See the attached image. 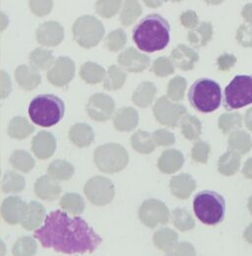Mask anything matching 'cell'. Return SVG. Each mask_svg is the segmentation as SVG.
I'll return each instance as SVG.
<instances>
[{
    "label": "cell",
    "mask_w": 252,
    "mask_h": 256,
    "mask_svg": "<svg viewBox=\"0 0 252 256\" xmlns=\"http://www.w3.org/2000/svg\"><path fill=\"white\" fill-rule=\"evenodd\" d=\"M34 236L44 248L66 256L93 254L102 242V238L84 219L71 218L62 210L48 214Z\"/></svg>",
    "instance_id": "6da1fadb"
},
{
    "label": "cell",
    "mask_w": 252,
    "mask_h": 256,
    "mask_svg": "<svg viewBox=\"0 0 252 256\" xmlns=\"http://www.w3.org/2000/svg\"><path fill=\"white\" fill-rule=\"evenodd\" d=\"M133 40L142 52L162 50L170 40V26L160 15L150 14L135 26Z\"/></svg>",
    "instance_id": "7a4b0ae2"
},
{
    "label": "cell",
    "mask_w": 252,
    "mask_h": 256,
    "mask_svg": "<svg viewBox=\"0 0 252 256\" xmlns=\"http://www.w3.org/2000/svg\"><path fill=\"white\" fill-rule=\"evenodd\" d=\"M29 114L34 124L40 128H52L64 118L65 104L58 96L42 95L32 100Z\"/></svg>",
    "instance_id": "3957f363"
},
{
    "label": "cell",
    "mask_w": 252,
    "mask_h": 256,
    "mask_svg": "<svg viewBox=\"0 0 252 256\" xmlns=\"http://www.w3.org/2000/svg\"><path fill=\"white\" fill-rule=\"evenodd\" d=\"M188 98L191 106L203 114L213 112L220 108L222 89L220 85L209 78L197 80L190 88Z\"/></svg>",
    "instance_id": "277c9868"
},
{
    "label": "cell",
    "mask_w": 252,
    "mask_h": 256,
    "mask_svg": "<svg viewBox=\"0 0 252 256\" xmlns=\"http://www.w3.org/2000/svg\"><path fill=\"white\" fill-rule=\"evenodd\" d=\"M193 209L200 222L207 226H215L224 219L226 201L219 193L205 190L195 196Z\"/></svg>",
    "instance_id": "5b68a950"
},
{
    "label": "cell",
    "mask_w": 252,
    "mask_h": 256,
    "mask_svg": "<svg viewBox=\"0 0 252 256\" xmlns=\"http://www.w3.org/2000/svg\"><path fill=\"white\" fill-rule=\"evenodd\" d=\"M94 162L102 172L116 174L126 168L129 162V155L120 144L108 143L96 149Z\"/></svg>",
    "instance_id": "8992f818"
},
{
    "label": "cell",
    "mask_w": 252,
    "mask_h": 256,
    "mask_svg": "<svg viewBox=\"0 0 252 256\" xmlns=\"http://www.w3.org/2000/svg\"><path fill=\"white\" fill-rule=\"evenodd\" d=\"M76 42L84 48H93L96 46L104 36V26L102 23L91 15H85L76 20L72 28Z\"/></svg>",
    "instance_id": "52a82bcc"
},
{
    "label": "cell",
    "mask_w": 252,
    "mask_h": 256,
    "mask_svg": "<svg viewBox=\"0 0 252 256\" xmlns=\"http://www.w3.org/2000/svg\"><path fill=\"white\" fill-rule=\"evenodd\" d=\"M252 104V75L236 76L224 90V108L238 110Z\"/></svg>",
    "instance_id": "ba28073f"
},
{
    "label": "cell",
    "mask_w": 252,
    "mask_h": 256,
    "mask_svg": "<svg viewBox=\"0 0 252 256\" xmlns=\"http://www.w3.org/2000/svg\"><path fill=\"white\" fill-rule=\"evenodd\" d=\"M84 193L93 205L102 207L112 202L116 196V188L110 178L96 176L86 182Z\"/></svg>",
    "instance_id": "9c48e42d"
},
{
    "label": "cell",
    "mask_w": 252,
    "mask_h": 256,
    "mask_svg": "<svg viewBox=\"0 0 252 256\" xmlns=\"http://www.w3.org/2000/svg\"><path fill=\"white\" fill-rule=\"evenodd\" d=\"M154 114L158 122L168 128H176L188 114L186 108L178 102H172L166 96L158 100L154 106Z\"/></svg>",
    "instance_id": "30bf717a"
},
{
    "label": "cell",
    "mask_w": 252,
    "mask_h": 256,
    "mask_svg": "<svg viewBox=\"0 0 252 256\" xmlns=\"http://www.w3.org/2000/svg\"><path fill=\"white\" fill-rule=\"evenodd\" d=\"M170 217V213L168 206L158 199L144 201L139 209L141 222L150 228H155L160 224H168Z\"/></svg>",
    "instance_id": "8fae6325"
},
{
    "label": "cell",
    "mask_w": 252,
    "mask_h": 256,
    "mask_svg": "<svg viewBox=\"0 0 252 256\" xmlns=\"http://www.w3.org/2000/svg\"><path fill=\"white\" fill-rule=\"evenodd\" d=\"M86 110L89 116L94 122H104L110 120L114 116L116 102L112 96L98 93L89 98Z\"/></svg>",
    "instance_id": "7c38bea8"
},
{
    "label": "cell",
    "mask_w": 252,
    "mask_h": 256,
    "mask_svg": "<svg viewBox=\"0 0 252 256\" xmlns=\"http://www.w3.org/2000/svg\"><path fill=\"white\" fill-rule=\"evenodd\" d=\"M76 65L67 56H60L46 73L48 82L54 87H66L75 77Z\"/></svg>",
    "instance_id": "4fadbf2b"
},
{
    "label": "cell",
    "mask_w": 252,
    "mask_h": 256,
    "mask_svg": "<svg viewBox=\"0 0 252 256\" xmlns=\"http://www.w3.org/2000/svg\"><path fill=\"white\" fill-rule=\"evenodd\" d=\"M65 31L62 25L56 21L40 24L36 32V42L46 48H56L64 40Z\"/></svg>",
    "instance_id": "5bb4252c"
},
{
    "label": "cell",
    "mask_w": 252,
    "mask_h": 256,
    "mask_svg": "<svg viewBox=\"0 0 252 256\" xmlns=\"http://www.w3.org/2000/svg\"><path fill=\"white\" fill-rule=\"evenodd\" d=\"M46 217V210L44 206L40 202L32 201L26 203L23 209L20 224L29 232H36L44 223Z\"/></svg>",
    "instance_id": "9a60e30c"
},
{
    "label": "cell",
    "mask_w": 252,
    "mask_h": 256,
    "mask_svg": "<svg viewBox=\"0 0 252 256\" xmlns=\"http://www.w3.org/2000/svg\"><path fill=\"white\" fill-rule=\"evenodd\" d=\"M56 138L52 132L40 131L32 139V151L40 160H48L54 156L56 151Z\"/></svg>",
    "instance_id": "2e32d148"
},
{
    "label": "cell",
    "mask_w": 252,
    "mask_h": 256,
    "mask_svg": "<svg viewBox=\"0 0 252 256\" xmlns=\"http://www.w3.org/2000/svg\"><path fill=\"white\" fill-rule=\"evenodd\" d=\"M118 62L124 71L140 73L150 66L151 58L144 54H140L134 48H129L120 54Z\"/></svg>",
    "instance_id": "e0dca14e"
},
{
    "label": "cell",
    "mask_w": 252,
    "mask_h": 256,
    "mask_svg": "<svg viewBox=\"0 0 252 256\" xmlns=\"http://www.w3.org/2000/svg\"><path fill=\"white\" fill-rule=\"evenodd\" d=\"M62 192L60 184L48 174L40 176L34 184V194L42 201H56L60 198Z\"/></svg>",
    "instance_id": "ac0fdd59"
},
{
    "label": "cell",
    "mask_w": 252,
    "mask_h": 256,
    "mask_svg": "<svg viewBox=\"0 0 252 256\" xmlns=\"http://www.w3.org/2000/svg\"><path fill=\"white\" fill-rule=\"evenodd\" d=\"M26 202L18 196L7 197L1 205V216L7 224L11 226L20 224L21 216Z\"/></svg>",
    "instance_id": "d6986e66"
},
{
    "label": "cell",
    "mask_w": 252,
    "mask_h": 256,
    "mask_svg": "<svg viewBox=\"0 0 252 256\" xmlns=\"http://www.w3.org/2000/svg\"><path fill=\"white\" fill-rule=\"evenodd\" d=\"M170 60L176 67L184 71H190L199 62V54L188 46L178 44L172 50Z\"/></svg>",
    "instance_id": "ffe728a7"
},
{
    "label": "cell",
    "mask_w": 252,
    "mask_h": 256,
    "mask_svg": "<svg viewBox=\"0 0 252 256\" xmlns=\"http://www.w3.org/2000/svg\"><path fill=\"white\" fill-rule=\"evenodd\" d=\"M184 164V154L176 149L166 150L158 160V170L166 174H172L178 172Z\"/></svg>",
    "instance_id": "44dd1931"
},
{
    "label": "cell",
    "mask_w": 252,
    "mask_h": 256,
    "mask_svg": "<svg viewBox=\"0 0 252 256\" xmlns=\"http://www.w3.org/2000/svg\"><path fill=\"white\" fill-rule=\"evenodd\" d=\"M15 79L18 85L25 91H32L42 83L40 72L28 65H20L15 71Z\"/></svg>",
    "instance_id": "7402d4cb"
},
{
    "label": "cell",
    "mask_w": 252,
    "mask_h": 256,
    "mask_svg": "<svg viewBox=\"0 0 252 256\" xmlns=\"http://www.w3.org/2000/svg\"><path fill=\"white\" fill-rule=\"evenodd\" d=\"M195 190L196 180L192 176L188 174H182L174 176L170 180V190L178 199H188Z\"/></svg>",
    "instance_id": "603a6c76"
},
{
    "label": "cell",
    "mask_w": 252,
    "mask_h": 256,
    "mask_svg": "<svg viewBox=\"0 0 252 256\" xmlns=\"http://www.w3.org/2000/svg\"><path fill=\"white\" fill-rule=\"evenodd\" d=\"M139 124L138 112L133 108H122L114 116V126L122 132L132 131Z\"/></svg>",
    "instance_id": "cb8c5ba5"
},
{
    "label": "cell",
    "mask_w": 252,
    "mask_h": 256,
    "mask_svg": "<svg viewBox=\"0 0 252 256\" xmlns=\"http://www.w3.org/2000/svg\"><path fill=\"white\" fill-rule=\"evenodd\" d=\"M69 139L79 148L89 147L94 142V129L87 124H76L69 130Z\"/></svg>",
    "instance_id": "d4e9b609"
},
{
    "label": "cell",
    "mask_w": 252,
    "mask_h": 256,
    "mask_svg": "<svg viewBox=\"0 0 252 256\" xmlns=\"http://www.w3.org/2000/svg\"><path fill=\"white\" fill-rule=\"evenodd\" d=\"M157 95V87L152 82H143L141 83L133 93L132 100L133 102L141 108H149L155 100Z\"/></svg>",
    "instance_id": "484cf974"
},
{
    "label": "cell",
    "mask_w": 252,
    "mask_h": 256,
    "mask_svg": "<svg viewBox=\"0 0 252 256\" xmlns=\"http://www.w3.org/2000/svg\"><path fill=\"white\" fill-rule=\"evenodd\" d=\"M29 62L32 68L40 71H46L56 62L54 52L44 48H38L29 56Z\"/></svg>",
    "instance_id": "4316f807"
},
{
    "label": "cell",
    "mask_w": 252,
    "mask_h": 256,
    "mask_svg": "<svg viewBox=\"0 0 252 256\" xmlns=\"http://www.w3.org/2000/svg\"><path fill=\"white\" fill-rule=\"evenodd\" d=\"M60 205L65 213L74 215L76 217L82 215L86 208L84 198L80 194L73 192L65 193L60 198Z\"/></svg>",
    "instance_id": "83f0119b"
},
{
    "label": "cell",
    "mask_w": 252,
    "mask_h": 256,
    "mask_svg": "<svg viewBox=\"0 0 252 256\" xmlns=\"http://www.w3.org/2000/svg\"><path fill=\"white\" fill-rule=\"evenodd\" d=\"M213 26L210 22H203L188 32V40L195 48L205 46L213 38Z\"/></svg>",
    "instance_id": "f1b7e54d"
},
{
    "label": "cell",
    "mask_w": 252,
    "mask_h": 256,
    "mask_svg": "<svg viewBox=\"0 0 252 256\" xmlns=\"http://www.w3.org/2000/svg\"><path fill=\"white\" fill-rule=\"evenodd\" d=\"M252 148V136L242 130H236L228 137V151L240 155L248 154Z\"/></svg>",
    "instance_id": "f546056e"
},
{
    "label": "cell",
    "mask_w": 252,
    "mask_h": 256,
    "mask_svg": "<svg viewBox=\"0 0 252 256\" xmlns=\"http://www.w3.org/2000/svg\"><path fill=\"white\" fill-rule=\"evenodd\" d=\"M36 131V128L23 116H16L11 120L8 126V135L16 140H24Z\"/></svg>",
    "instance_id": "4dcf8cb0"
},
{
    "label": "cell",
    "mask_w": 252,
    "mask_h": 256,
    "mask_svg": "<svg viewBox=\"0 0 252 256\" xmlns=\"http://www.w3.org/2000/svg\"><path fill=\"white\" fill-rule=\"evenodd\" d=\"M132 148L140 154H151L156 149L153 136L150 132L138 130L131 137Z\"/></svg>",
    "instance_id": "1f68e13d"
},
{
    "label": "cell",
    "mask_w": 252,
    "mask_h": 256,
    "mask_svg": "<svg viewBox=\"0 0 252 256\" xmlns=\"http://www.w3.org/2000/svg\"><path fill=\"white\" fill-rule=\"evenodd\" d=\"M153 242L158 250L166 254L178 244V234L172 228H164L155 232Z\"/></svg>",
    "instance_id": "d6a6232c"
},
{
    "label": "cell",
    "mask_w": 252,
    "mask_h": 256,
    "mask_svg": "<svg viewBox=\"0 0 252 256\" xmlns=\"http://www.w3.org/2000/svg\"><path fill=\"white\" fill-rule=\"evenodd\" d=\"M127 74L126 71L116 65L108 67L104 80V88L108 91H116L122 89L126 84Z\"/></svg>",
    "instance_id": "836d02e7"
},
{
    "label": "cell",
    "mask_w": 252,
    "mask_h": 256,
    "mask_svg": "<svg viewBox=\"0 0 252 256\" xmlns=\"http://www.w3.org/2000/svg\"><path fill=\"white\" fill-rule=\"evenodd\" d=\"M48 174L58 182H67L73 178L75 174V168L68 160H56L50 164Z\"/></svg>",
    "instance_id": "e575fe53"
},
{
    "label": "cell",
    "mask_w": 252,
    "mask_h": 256,
    "mask_svg": "<svg viewBox=\"0 0 252 256\" xmlns=\"http://www.w3.org/2000/svg\"><path fill=\"white\" fill-rule=\"evenodd\" d=\"M106 74V71L102 66L92 62L83 64L80 69V77L83 81L90 85H96L102 82Z\"/></svg>",
    "instance_id": "d590c367"
},
{
    "label": "cell",
    "mask_w": 252,
    "mask_h": 256,
    "mask_svg": "<svg viewBox=\"0 0 252 256\" xmlns=\"http://www.w3.org/2000/svg\"><path fill=\"white\" fill-rule=\"evenodd\" d=\"M242 156L234 151H228L224 154L218 162V170L222 176H234L240 168Z\"/></svg>",
    "instance_id": "8d00e7d4"
},
{
    "label": "cell",
    "mask_w": 252,
    "mask_h": 256,
    "mask_svg": "<svg viewBox=\"0 0 252 256\" xmlns=\"http://www.w3.org/2000/svg\"><path fill=\"white\" fill-rule=\"evenodd\" d=\"M1 188L6 194L21 193L26 188V180L15 172H7L3 176Z\"/></svg>",
    "instance_id": "74e56055"
},
{
    "label": "cell",
    "mask_w": 252,
    "mask_h": 256,
    "mask_svg": "<svg viewBox=\"0 0 252 256\" xmlns=\"http://www.w3.org/2000/svg\"><path fill=\"white\" fill-rule=\"evenodd\" d=\"M10 164L12 166L21 172L29 174L36 166V160L31 154L24 150L14 151L10 157Z\"/></svg>",
    "instance_id": "f35d334b"
},
{
    "label": "cell",
    "mask_w": 252,
    "mask_h": 256,
    "mask_svg": "<svg viewBox=\"0 0 252 256\" xmlns=\"http://www.w3.org/2000/svg\"><path fill=\"white\" fill-rule=\"evenodd\" d=\"M180 128L184 136L190 141L199 140L202 134V124L196 116L186 114L180 122Z\"/></svg>",
    "instance_id": "ab89813d"
},
{
    "label": "cell",
    "mask_w": 252,
    "mask_h": 256,
    "mask_svg": "<svg viewBox=\"0 0 252 256\" xmlns=\"http://www.w3.org/2000/svg\"><path fill=\"white\" fill-rule=\"evenodd\" d=\"M38 242L29 236L20 238L12 248L13 256H34L38 252Z\"/></svg>",
    "instance_id": "60d3db41"
},
{
    "label": "cell",
    "mask_w": 252,
    "mask_h": 256,
    "mask_svg": "<svg viewBox=\"0 0 252 256\" xmlns=\"http://www.w3.org/2000/svg\"><path fill=\"white\" fill-rule=\"evenodd\" d=\"M174 226L180 232H188L195 228V220L188 209L176 208L172 213Z\"/></svg>",
    "instance_id": "b9f144b4"
},
{
    "label": "cell",
    "mask_w": 252,
    "mask_h": 256,
    "mask_svg": "<svg viewBox=\"0 0 252 256\" xmlns=\"http://www.w3.org/2000/svg\"><path fill=\"white\" fill-rule=\"evenodd\" d=\"M141 4L135 0L126 1L120 14V21L124 26H129L134 23L142 14Z\"/></svg>",
    "instance_id": "7bdbcfd3"
},
{
    "label": "cell",
    "mask_w": 252,
    "mask_h": 256,
    "mask_svg": "<svg viewBox=\"0 0 252 256\" xmlns=\"http://www.w3.org/2000/svg\"><path fill=\"white\" fill-rule=\"evenodd\" d=\"M188 87V81L180 76L172 79L168 85V98L174 102H178L184 100L186 90Z\"/></svg>",
    "instance_id": "ee69618b"
},
{
    "label": "cell",
    "mask_w": 252,
    "mask_h": 256,
    "mask_svg": "<svg viewBox=\"0 0 252 256\" xmlns=\"http://www.w3.org/2000/svg\"><path fill=\"white\" fill-rule=\"evenodd\" d=\"M122 5L120 0H100L96 3V12L100 17L108 19L120 12Z\"/></svg>",
    "instance_id": "f6af8a7d"
},
{
    "label": "cell",
    "mask_w": 252,
    "mask_h": 256,
    "mask_svg": "<svg viewBox=\"0 0 252 256\" xmlns=\"http://www.w3.org/2000/svg\"><path fill=\"white\" fill-rule=\"evenodd\" d=\"M244 124L242 116L238 112L232 114H222L219 118V128L224 132V134H228L230 132L236 131L238 128H242Z\"/></svg>",
    "instance_id": "bcb514c9"
},
{
    "label": "cell",
    "mask_w": 252,
    "mask_h": 256,
    "mask_svg": "<svg viewBox=\"0 0 252 256\" xmlns=\"http://www.w3.org/2000/svg\"><path fill=\"white\" fill-rule=\"evenodd\" d=\"M127 34L122 29H118L110 32L106 38V46L112 52H118L126 46Z\"/></svg>",
    "instance_id": "7dc6e473"
},
{
    "label": "cell",
    "mask_w": 252,
    "mask_h": 256,
    "mask_svg": "<svg viewBox=\"0 0 252 256\" xmlns=\"http://www.w3.org/2000/svg\"><path fill=\"white\" fill-rule=\"evenodd\" d=\"M151 71L158 77H166L174 73L176 66L170 58L162 56L154 62Z\"/></svg>",
    "instance_id": "c3c4849f"
},
{
    "label": "cell",
    "mask_w": 252,
    "mask_h": 256,
    "mask_svg": "<svg viewBox=\"0 0 252 256\" xmlns=\"http://www.w3.org/2000/svg\"><path fill=\"white\" fill-rule=\"evenodd\" d=\"M210 153H211V146L209 145V143L202 140H198L195 142L192 148L191 157H192V160H195L196 162L207 164Z\"/></svg>",
    "instance_id": "681fc988"
},
{
    "label": "cell",
    "mask_w": 252,
    "mask_h": 256,
    "mask_svg": "<svg viewBox=\"0 0 252 256\" xmlns=\"http://www.w3.org/2000/svg\"><path fill=\"white\" fill-rule=\"evenodd\" d=\"M54 1L52 0H32L29 6L34 15L36 17H44L50 14L54 9Z\"/></svg>",
    "instance_id": "f907efd6"
},
{
    "label": "cell",
    "mask_w": 252,
    "mask_h": 256,
    "mask_svg": "<svg viewBox=\"0 0 252 256\" xmlns=\"http://www.w3.org/2000/svg\"><path fill=\"white\" fill-rule=\"evenodd\" d=\"M152 136L156 146L168 147L172 146L176 143L174 134L166 129H158L152 134Z\"/></svg>",
    "instance_id": "816d5d0a"
},
{
    "label": "cell",
    "mask_w": 252,
    "mask_h": 256,
    "mask_svg": "<svg viewBox=\"0 0 252 256\" xmlns=\"http://www.w3.org/2000/svg\"><path fill=\"white\" fill-rule=\"evenodd\" d=\"M166 256H197V252L193 244L190 242H180L168 250Z\"/></svg>",
    "instance_id": "f5cc1de1"
},
{
    "label": "cell",
    "mask_w": 252,
    "mask_h": 256,
    "mask_svg": "<svg viewBox=\"0 0 252 256\" xmlns=\"http://www.w3.org/2000/svg\"><path fill=\"white\" fill-rule=\"evenodd\" d=\"M238 44L244 48H252V25L242 24L236 32Z\"/></svg>",
    "instance_id": "db71d44e"
},
{
    "label": "cell",
    "mask_w": 252,
    "mask_h": 256,
    "mask_svg": "<svg viewBox=\"0 0 252 256\" xmlns=\"http://www.w3.org/2000/svg\"><path fill=\"white\" fill-rule=\"evenodd\" d=\"M180 22L186 29L193 30L199 25V17L195 11L188 10L180 15Z\"/></svg>",
    "instance_id": "11a10c76"
},
{
    "label": "cell",
    "mask_w": 252,
    "mask_h": 256,
    "mask_svg": "<svg viewBox=\"0 0 252 256\" xmlns=\"http://www.w3.org/2000/svg\"><path fill=\"white\" fill-rule=\"evenodd\" d=\"M236 62H238V58L236 56L230 54H224L219 56V58L217 60V64H218L219 70L228 71L236 65Z\"/></svg>",
    "instance_id": "9f6ffc18"
},
{
    "label": "cell",
    "mask_w": 252,
    "mask_h": 256,
    "mask_svg": "<svg viewBox=\"0 0 252 256\" xmlns=\"http://www.w3.org/2000/svg\"><path fill=\"white\" fill-rule=\"evenodd\" d=\"M0 77H1V98H6L10 96L12 92V83L10 76L5 72L1 71L0 72Z\"/></svg>",
    "instance_id": "6f0895ef"
},
{
    "label": "cell",
    "mask_w": 252,
    "mask_h": 256,
    "mask_svg": "<svg viewBox=\"0 0 252 256\" xmlns=\"http://www.w3.org/2000/svg\"><path fill=\"white\" fill-rule=\"evenodd\" d=\"M242 15L244 17V19L248 22V24H252V3L246 4L242 11Z\"/></svg>",
    "instance_id": "680465c9"
},
{
    "label": "cell",
    "mask_w": 252,
    "mask_h": 256,
    "mask_svg": "<svg viewBox=\"0 0 252 256\" xmlns=\"http://www.w3.org/2000/svg\"><path fill=\"white\" fill-rule=\"evenodd\" d=\"M242 174L246 178L252 180V158L246 162L244 166L242 168Z\"/></svg>",
    "instance_id": "91938a15"
},
{
    "label": "cell",
    "mask_w": 252,
    "mask_h": 256,
    "mask_svg": "<svg viewBox=\"0 0 252 256\" xmlns=\"http://www.w3.org/2000/svg\"><path fill=\"white\" fill-rule=\"evenodd\" d=\"M244 122H246V128H248V130H250L252 132V108L248 110H246V116H244Z\"/></svg>",
    "instance_id": "94428289"
},
{
    "label": "cell",
    "mask_w": 252,
    "mask_h": 256,
    "mask_svg": "<svg viewBox=\"0 0 252 256\" xmlns=\"http://www.w3.org/2000/svg\"><path fill=\"white\" fill-rule=\"evenodd\" d=\"M244 240H246L250 244H252V223L250 224V226L246 228V230H244Z\"/></svg>",
    "instance_id": "6125c7cd"
},
{
    "label": "cell",
    "mask_w": 252,
    "mask_h": 256,
    "mask_svg": "<svg viewBox=\"0 0 252 256\" xmlns=\"http://www.w3.org/2000/svg\"><path fill=\"white\" fill-rule=\"evenodd\" d=\"M164 2L162 1H145V4L148 5L151 8H157L158 6H160Z\"/></svg>",
    "instance_id": "be15d7a7"
},
{
    "label": "cell",
    "mask_w": 252,
    "mask_h": 256,
    "mask_svg": "<svg viewBox=\"0 0 252 256\" xmlns=\"http://www.w3.org/2000/svg\"><path fill=\"white\" fill-rule=\"evenodd\" d=\"M248 209H250V211L252 215V196H250V198L248 200Z\"/></svg>",
    "instance_id": "e7e4bbea"
},
{
    "label": "cell",
    "mask_w": 252,
    "mask_h": 256,
    "mask_svg": "<svg viewBox=\"0 0 252 256\" xmlns=\"http://www.w3.org/2000/svg\"><path fill=\"white\" fill-rule=\"evenodd\" d=\"M0 220H1V208H0Z\"/></svg>",
    "instance_id": "03108f58"
}]
</instances>
